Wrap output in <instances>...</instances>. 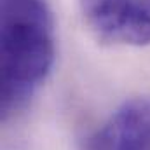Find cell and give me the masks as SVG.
Masks as SVG:
<instances>
[{
	"mask_svg": "<svg viewBox=\"0 0 150 150\" xmlns=\"http://www.w3.org/2000/svg\"><path fill=\"white\" fill-rule=\"evenodd\" d=\"M54 26L45 0H0V108L19 110L54 65Z\"/></svg>",
	"mask_w": 150,
	"mask_h": 150,
	"instance_id": "obj_1",
	"label": "cell"
},
{
	"mask_svg": "<svg viewBox=\"0 0 150 150\" xmlns=\"http://www.w3.org/2000/svg\"><path fill=\"white\" fill-rule=\"evenodd\" d=\"M87 28L115 45H150V9L142 0H79Z\"/></svg>",
	"mask_w": 150,
	"mask_h": 150,
	"instance_id": "obj_2",
	"label": "cell"
},
{
	"mask_svg": "<svg viewBox=\"0 0 150 150\" xmlns=\"http://www.w3.org/2000/svg\"><path fill=\"white\" fill-rule=\"evenodd\" d=\"M87 150H150V98L124 101L89 140Z\"/></svg>",
	"mask_w": 150,
	"mask_h": 150,
	"instance_id": "obj_3",
	"label": "cell"
}]
</instances>
